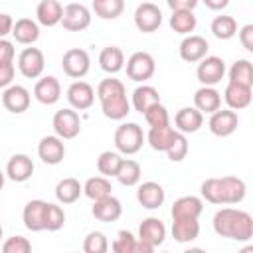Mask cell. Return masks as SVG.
I'll use <instances>...</instances> for the list:
<instances>
[{
	"label": "cell",
	"instance_id": "48",
	"mask_svg": "<svg viewBox=\"0 0 253 253\" xmlns=\"http://www.w3.org/2000/svg\"><path fill=\"white\" fill-rule=\"evenodd\" d=\"M14 73H16L14 61H10V63H0V89H6L8 85H12Z\"/></svg>",
	"mask_w": 253,
	"mask_h": 253
},
{
	"label": "cell",
	"instance_id": "11",
	"mask_svg": "<svg viewBox=\"0 0 253 253\" xmlns=\"http://www.w3.org/2000/svg\"><path fill=\"white\" fill-rule=\"evenodd\" d=\"M208 126L211 130V134L215 136H229L237 130L239 126V117L235 111L231 109H217L210 115V121H208Z\"/></svg>",
	"mask_w": 253,
	"mask_h": 253
},
{
	"label": "cell",
	"instance_id": "41",
	"mask_svg": "<svg viewBox=\"0 0 253 253\" xmlns=\"http://www.w3.org/2000/svg\"><path fill=\"white\" fill-rule=\"evenodd\" d=\"M202 198L210 204L223 206V188H221V178H208L202 182Z\"/></svg>",
	"mask_w": 253,
	"mask_h": 253
},
{
	"label": "cell",
	"instance_id": "18",
	"mask_svg": "<svg viewBox=\"0 0 253 253\" xmlns=\"http://www.w3.org/2000/svg\"><path fill=\"white\" fill-rule=\"evenodd\" d=\"M34 97L42 105H55L61 97V85H59L57 77H53V75L40 77L34 85Z\"/></svg>",
	"mask_w": 253,
	"mask_h": 253
},
{
	"label": "cell",
	"instance_id": "5",
	"mask_svg": "<svg viewBox=\"0 0 253 253\" xmlns=\"http://www.w3.org/2000/svg\"><path fill=\"white\" fill-rule=\"evenodd\" d=\"M51 126H53V132L61 140H71L81 132V119H79L77 111L71 109V107L69 109H59L53 115Z\"/></svg>",
	"mask_w": 253,
	"mask_h": 253
},
{
	"label": "cell",
	"instance_id": "23",
	"mask_svg": "<svg viewBox=\"0 0 253 253\" xmlns=\"http://www.w3.org/2000/svg\"><path fill=\"white\" fill-rule=\"evenodd\" d=\"M34 174V162L28 154H14L6 164V176L12 182H26Z\"/></svg>",
	"mask_w": 253,
	"mask_h": 253
},
{
	"label": "cell",
	"instance_id": "49",
	"mask_svg": "<svg viewBox=\"0 0 253 253\" xmlns=\"http://www.w3.org/2000/svg\"><path fill=\"white\" fill-rule=\"evenodd\" d=\"M239 34V42L247 51H253V24H245L243 28L237 30Z\"/></svg>",
	"mask_w": 253,
	"mask_h": 253
},
{
	"label": "cell",
	"instance_id": "45",
	"mask_svg": "<svg viewBox=\"0 0 253 253\" xmlns=\"http://www.w3.org/2000/svg\"><path fill=\"white\" fill-rule=\"evenodd\" d=\"M188 154V138L184 132H176L174 136V142L168 146L166 150V156L172 160V162H182Z\"/></svg>",
	"mask_w": 253,
	"mask_h": 253
},
{
	"label": "cell",
	"instance_id": "4",
	"mask_svg": "<svg viewBox=\"0 0 253 253\" xmlns=\"http://www.w3.org/2000/svg\"><path fill=\"white\" fill-rule=\"evenodd\" d=\"M154 71H156V61L148 51H134L126 59V77L136 83L148 81L154 75Z\"/></svg>",
	"mask_w": 253,
	"mask_h": 253
},
{
	"label": "cell",
	"instance_id": "24",
	"mask_svg": "<svg viewBox=\"0 0 253 253\" xmlns=\"http://www.w3.org/2000/svg\"><path fill=\"white\" fill-rule=\"evenodd\" d=\"M194 107L200 113H208L211 115L213 111H217L221 107V93L215 87L210 85H202L196 93H194Z\"/></svg>",
	"mask_w": 253,
	"mask_h": 253
},
{
	"label": "cell",
	"instance_id": "12",
	"mask_svg": "<svg viewBox=\"0 0 253 253\" xmlns=\"http://www.w3.org/2000/svg\"><path fill=\"white\" fill-rule=\"evenodd\" d=\"M65 97H67L71 109H75V111H87V109H91L93 103H95V89H93L87 81L77 79V81H73V83L67 87Z\"/></svg>",
	"mask_w": 253,
	"mask_h": 253
},
{
	"label": "cell",
	"instance_id": "54",
	"mask_svg": "<svg viewBox=\"0 0 253 253\" xmlns=\"http://www.w3.org/2000/svg\"><path fill=\"white\" fill-rule=\"evenodd\" d=\"M4 180H6V174H4L2 170H0V190L4 188Z\"/></svg>",
	"mask_w": 253,
	"mask_h": 253
},
{
	"label": "cell",
	"instance_id": "8",
	"mask_svg": "<svg viewBox=\"0 0 253 253\" xmlns=\"http://www.w3.org/2000/svg\"><path fill=\"white\" fill-rule=\"evenodd\" d=\"M196 75H198V81L202 85H217L223 75H225V61L217 55H206L204 59L198 61V69H196Z\"/></svg>",
	"mask_w": 253,
	"mask_h": 253
},
{
	"label": "cell",
	"instance_id": "25",
	"mask_svg": "<svg viewBox=\"0 0 253 253\" xmlns=\"http://www.w3.org/2000/svg\"><path fill=\"white\" fill-rule=\"evenodd\" d=\"M45 206H47V202H43V200H32V202H28L24 206L22 219H24L26 229H30V231H43Z\"/></svg>",
	"mask_w": 253,
	"mask_h": 253
},
{
	"label": "cell",
	"instance_id": "43",
	"mask_svg": "<svg viewBox=\"0 0 253 253\" xmlns=\"http://www.w3.org/2000/svg\"><path fill=\"white\" fill-rule=\"evenodd\" d=\"M142 115H144V119H146L148 126H162V125H170L168 109H166L162 103H154V105H150Z\"/></svg>",
	"mask_w": 253,
	"mask_h": 253
},
{
	"label": "cell",
	"instance_id": "28",
	"mask_svg": "<svg viewBox=\"0 0 253 253\" xmlns=\"http://www.w3.org/2000/svg\"><path fill=\"white\" fill-rule=\"evenodd\" d=\"M99 65H101V69H103L105 73H109V75L119 73V71L125 67V53H123V49L117 47V45H107V47H103L101 53H99Z\"/></svg>",
	"mask_w": 253,
	"mask_h": 253
},
{
	"label": "cell",
	"instance_id": "17",
	"mask_svg": "<svg viewBox=\"0 0 253 253\" xmlns=\"http://www.w3.org/2000/svg\"><path fill=\"white\" fill-rule=\"evenodd\" d=\"M91 213L97 221H103V223H111V221H117L121 215H123V206L121 202L109 194L101 200H95L93 202V208H91Z\"/></svg>",
	"mask_w": 253,
	"mask_h": 253
},
{
	"label": "cell",
	"instance_id": "40",
	"mask_svg": "<svg viewBox=\"0 0 253 253\" xmlns=\"http://www.w3.org/2000/svg\"><path fill=\"white\" fill-rule=\"evenodd\" d=\"M121 160H123L121 152H113V150L101 152L99 158H97V170H99V174L101 176H107V178L115 176L117 170H119V166H121Z\"/></svg>",
	"mask_w": 253,
	"mask_h": 253
},
{
	"label": "cell",
	"instance_id": "38",
	"mask_svg": "<svg viewBox=\"0 0 253 253\" xmlns=\"http://www.w3.org/2000/svg\"><path fill=\"white\" fill-rule=\"evenodd\" d=\"M125 0H93V12L101 20H115L123 14Z\"/></svg>",
	"mask_w": 253,
	"mask_h": 253
},
{
	"label": "cell",
	"instance_id": "37",
	"mask_svg": "<svg viewBox=\"0 0 253 253\" xmlns=\"http://www.w3.org/2000/svg\"><path fill=\"white\" fill-rule=\"evenodd\" d=\"M113 190L111 182L107 180V176H91L85 184H83V194L89 198V200H101L105 196H109Z\"/></svg>",
	"mask_w": 253,
	"mask_h": 253
},
{
	"label": "cell",
	"instance_id": "55",
	"mask_svg": "<svg viewBox=\"0 0 253 253\" xmlns=\"http://www.w3.org/2000/svg\"><path fill=\"white\" fill-rule=\"evenodd\" d=\"M2 235H4V229H2V223H0V239H2Z\"/></svg>",
	"mask_w": 253,
	"mask_h": 253
},
{
	"label": "cell",
	"instance_id": "50",
	"mask_svg": "<svg viewBox=\"0 0 253 253\" xmlns=\"http://www.w3.org/2000/svg\"><path fill=\"white\" fill-rule=\"evenodd\" d=\"M14 55H16L14 43H12L10 40H6V38H0V63H10V61H14Z\"/></svg>",
	"mask_w": 253,
	"mask_h": 253
},
{
	"label": "cell",
	"instance_id": "2",
	"mask_svg": "<svg viewBox=\"0 0 253 253\" xmlns=\"http://www.w3.org/2000/svg\"><path fill=\"white\" fill-rule=\"evenodd\" d=\"M97 99L101 101V111L111 121H123L130 113V103L126 99V89L121 79L107 77L97 85Z\"/></svg>",
	"mask_w": 253,
	"mask_h": 253
},
{
	"label": "cell",
	"instance_id": "27",
	"mask_svg": "<svg viewBox=\"0 0 253 253\" xmlns=\"http://www.w3.org/2000/svg\"><path fill=\"white\" fill-rule=\"evenodd\" d=\"M12 36H14V40L18 43L32 45L40 38V24L36 20H32V18H20L12 26Z\"/></svg>",
	"mask_w": 253,
	"mask_h": 253
},
{
	"label": "cell",
	"instance_id": "44",
	"mask_svg": "<svg viewBox=\"0 0 253 253\" xmlns=\"http://www.w3.org/2000/svg\"><path fill=\"white\" fill-rule=\"evenodd\" d=\"M107 249H109V241H107V235L103 231L87 233V237L83 241V251L85 253H107Z\"/></svg>",
	"mask_w": 253,
	"mask_h": 253
},
{
	"label": "cell",
	"instance_id": "15",
	"mask_svg": "<svg viewBox=\"0 0 253 253\" xmlns=\"http://www.w3.org/2000/svg\"><path fill=\"white\" fill-rule=\"evenodd\" d=\"M38 156L42 158L43 164H49V166H55L63 160L65 156V144L63 140L57 136V134H49V136H43L38 144Z\"/></svg>",
	"mask_w": 253,
	"mask_h": 253
},
{
	"label": "cell",
	"instance_id": "29",
	"mask_svg": "<svg viewBox=\"0 0 253 253\" xmlns=\"http://www.w3.org/2000/svg\"><path fill=\"white\" fill-rule=\"evenodd\" d=\"M176 128H172L170 125H162V126H150L148 134H146V140L148 144L158 150V152H166L168 146L174 142V136H176Z\"/></svg>",
	"mask_w": 253,
	"mask_h": 253
},
{
	"label": "cell",
	"instance_id": "31",
	"mask_svg": "<svg viewBox=\"0 0 253 253\" xmlns=\"http://www.w3.org/2000/svg\"><path fill=\"white\" fill-rule=\"evenodd\" d=\"M200 235V223L196 217L172 219V237L178 243H190Z\"/></svg>",
	"mask_w": 253,
	"mask_h": 253
},
{
	"label": "cell",
	"instance_id": "10",
	"mask_svg": "<svg viewBox=\"0 0 253 253\" xmlns=\"http://www.w3.org/2000/svg\"><path fill=\"white\" fill-rule=\"evenodd\" d=\"M132 18H134V26L142 34H152L162 24V10L154 2H142L136 6Z\"/></svg>",
	"mask_w": 253,
	"mask_h": 253
},
{
	"label": "cell",
	"instance_id": "46",
	"mask_svg": "<svg viewBox=\"0 0 253 253\" xmlns=\"http://www.w3.org/2000/svg\"><path fill=\"white\" fill-rule=\"evenodd\" d=\"M134 245H136V237L126 231V229H121L111 245V249L115 253H134Z\"/></svg>",
	"mask_w": 253,
	"mask_h": 253
},
{
	"label": "cell",
	"instance_id": "19",
	"mask_svg": "<svg viewBox=\"0 0 253 253\" xmlns=\"http://www.w3.org/2000/svg\"><path fill=\"white\" fill-rule=\"evenodd\" d=\"M136 200H138V204L144 210H158L164 204V200H166V192H164V188L158 182L148 180V182H142L138 186Z\"/></svg>",
	"mask_w": 253,
	"mask_h": 253
},
{
	"label": "cell",
	"instance_id": "30",
	"mask_svg": "<svg viewBox=\"0 0 253 253\" xmlns=\"http://www.w3.org/2000/svg\"><path fill=\"white\" fill-rule=\"evenodd\" d=\"M81 194H83V184L77 178H63L55 186V200L63 206L77 202Z\"/></svg>",
	"mask_w": 253,
	"mask_h": 253
},
{
	"label": "cell",
	"instance_id": "35",
	"mask_svg": "<svg viewBox=\"0 0 253 253\" xmlns=\"http://www.w3.org/2000/svg\"><path fill=\"white\" fill-rule=\"evenodd\" d=\"M140 174H142V168H140V164L136 160L123 158L121 160V166H119V170L115 174V178L123 186H136L140 182Z\"/></svg>",
	"mask_w": 253,
	"mask_h": 253
},
{
	"label": "cell",
	"instance_id": "20",
	"mask_svg": "<svg viewBox=\"0 0 253 253\" xmlns=\"http://www.w3.org/2000/svg\"><path fill=\"white\" fill-rule=\"evenodd\" d=\"M136 239H140V241H144V243H148L150 247L156 249L166 239V225L158 217H146L138 225V237Z\"/></svg>",
	"mask_w": 253,
	"mask_h": 253
},
{
	"label": "cell",
	"instance_id": "39",
	"mask_svg": "<svg viewBox=\"0 0 253 253\" xmlns=\"http://www.w3.org/2000/svg\"><path fill=\"white\" fill-rule=\"evenodd\" d=\"M229 81L253 87V65L249 59H237L229 67Z\"/></svg>",
	"mask_w": 253,
	"mask_h": 253
},
{
	"label": "cell",
	"instance_id": "42",
	"mask_svg": "<svg viewBox=\"0 0 253 253\" xmlns=\"http://www.w3.org/2000/svg\"><path fill=\"white\" fill-rule=\"evenodd\" d=\"M65 223V211L61 206L57 204H49L45 206V215H43V229L45 231H57L61 229Z\"/></svg>",
	"mask_w": 253,
	"mask_h": 253
},
{
	"label": "cell",
	"instance_id": "7",
	"mask_svg": "<svg viewBox=\"0 0 253 253\" xmlns=\"http://www.w3.org/2000/svg\"><path fill=\"white\" fill-rule=\"evenodd\" d=\"M18 69L26 79H38L42 77L45 69V57L40 47H26L18 55Z\"/></svg>",
	"mask_w": 253,
	"mask_h": 253
},
{
	"label": "cell",
	"instance_id": "53",
	"mask_svg": "<svg viewBox=\"0 0 253 253\" xmlns=\"http://www.w3.org/2000/svg\"><path fill=\"white\" fill-rule=\"evenodd\" d=\"M210 10H223V8H227V4H229V0H202Z\"/></svg>",
	"mask_w": 253,
	"mask_h": 253
},
{
	"label": "cell",
	"instance_id": "21",
	"mask_svg": "<svg viewBox=\"0 0 253 253\" xmlns=\"http://www.w3.org/2000/svg\"><path fill=\"white\" fill-rule=\"evenodd\" d=\"M174 125L178 132H184V134L198 132L204 125V113H200L196 107H182L174 115Z\"/></svg>",
	"mask_w": 253,
	"mask_h": 253
},
{
	"label": "cell",
	"instance_id": "22",
	"mask_svg": "<svg viewBox=\"0 0 253 253\" xmlns=\"http://www.w3.org/2000/svg\"><path fill=\"white\" fill-rule=\"evenodd\" d=\"M204 211V202L198 196H182L172 204L170 215L172 219H186V217H200Z\"/></svg>",
	"mask_w": 253,
	"mask_h": 253
},
{
	"label": "cell",
	"instance_id": "26",
	"mask_svg": "<svg viewBox=\"0 0 253 253\" xmlns=\"http://www.w3.org/2000/svg\"><path fill=\"white\" fill-rule=\"evenodd\" d=\"M61 16H63V6L57 0H40V4L36 8L38 24H42L45 28H53L61 22Z\"/></svg>",
	"mask_w": 253,
	"mask_h": 253
},
{
	"label": "cell",
	"instance_id": "14",
	"mask_svg": "<svg viewBox=\"0 0 253 253\" xmlns=\"http://www.w3.org/2000/svg\"><path fill=\"white\" fill-rule=\"evenodd\" d=\"M208 49H210V43L206 38L202 36H196V34H188L182 42H180V57L188 63H198L200 59H204L208 55Z\"/></svg>",
	"mask_w": 253,
	"mask_h": 253
},
{
	"label": "cell",
	"instance_id": "16",
	"mask_svg": "<svg viewBox=\"0 0 253 253\" xmlns=\"http://www.w3.org/2000/svg\"><path fill=\"white\" fill-rule=\"evenodd\" d=\"M251 99H253V87L227 81V87L223 91V101H225L227 109L241 111V109H245V107L251 105Z\"/></svg>",
	"mask_w": 253,
	"mask_h": 253
},
{
	"label": "cell",
	"instance_id": "33",
	"mask_svg": "<svg viewBox=\"0 0 253 253\" xmlns=\"http://www.w3.org/2000/svg\"><path fill=\"white\" fill-rule=\"evenodd\" d=\"M196 26H198V20L194 16V10H172L170 28L176 34L188 36V34H192L196 30Z\"/></svg>",
	"mask_w": 253,
	"mask_h": 253
},
{
	"label": "cell",
	"instance_id": "1",
	"mask_svg": "<svg viewBox=\"0 0 253 253\" xmlns=\"http://www.w3.org/2000/svg\"><path fill=\"white\" fill-rule=\"evenodd\" d=\"M211 225L219 237H227L235 241H249L253 237V217L243 210L221 208L215 211Z\"/></svg>",
	"mask_w": 253,
	"mask_h": 253
},
{
	"label": "cell",
	"instance_id": "9",
	"mask_svg": "<svg viewBox=\"0 0 253 253\" xmlns=\"http://www.w3.org/2000/svg\"><path fill=\"white\" fill-rule=\"evenodd\" d=\"M59 24L67 32H83L91 26V10L85 4H67Z\"/></svg>",
	"mask_w": 253,
	"mask_h": 253
},
{
	"label": "cell",
	"instance_id": "51",
	"mask_svg": "<svg viewBox=\"0 0 253 253\" xmlns=\"http://www.w3.org/2000/svg\"><path fill=\"white\" fill-rule=\"evenodd\" d=\"M200 0H166L170 10H194Z\"/></svg>",
	"mask_w": 253,
	"mask_h": 253
},
{
	"label": "cell",
	"instance_id": "6",
	"mask_svg": "<svg viewBox=\"0 0 253 253\" xmlns=\"http://www.w3.org/2000/svg\"><path fill=\"white\" fill-rule=\"evenodd\" d=\"M89 67H91V57L85 49L81 47H71L63 53L61 57V69L67 77L71 79H81L89 73Z\"/></svg>",
	"mask_w": 253,
	"mask_h": 253
},
{
	"label": "cell",
	"instance_id": "34",
	"mask_svg": "<svg viewBox=\"0 0 253 253\" xmlns=\"http://www.w3.org/2000/svg\"><path fill=\"white\" fill-rule=\"evenodd\" d=\"M154 103H160V95L158 91L152 87V85H138L134 91H132V107L134 111H138L140 115Z\"/></svg>",
	"mask_w": 253,
	"mask_h": 253
},
{
	"label": "cell",
	"instance_id": "32",
	"mask_svg": "<svg viewBox=\"0 0 253 253\" xmlns=\"http://www.w3.org/2000/svg\"><path fill=\"white\" fill-rule=\"evenodd\" d=\"M221 188H223V204H239L245 200L247 186L241 178L237 176H223L221 178Z\"/></svg>",
	"mask_w": 253,
	"mask_h": 253
},
{
	"label": "cell",
	"instance_id": "36",
	"mask_svg": "<svg viewBox=\"0 0 253 253\" xmlns=\"http://www.w3.org/2000/svg\"><path fill=\"white\" fill-rule=\"evenodd\" d=\"M211 34L217 38V40H231L235 34H237V22L233 16H227V14H221V16H215L211 20V26H210Z\"/></svg>",
	"mask_w": 253,
	"mask_h": 253
},
{
	"label": "cell",
	"instance_id": "13",
	"mask_svg": "<svg viewBox=\"0 0 253 253\" xmlns=\"http://www.w3.org/2000/svg\"><path fill=\"white\" fill-rule=\"evenodd\" d=\"M30 103H32V95L24 85H8L2 93L4 109L14 115H22L24 111H28Z\"/></svg>",
	"mask_w": 253,
	"mask_h": 253
},
{
	"label": "cell",
	"instance_id": "3",
	"mask_svg": "<svg viewBox=\"0 0 253 253\" xmlns=\"http://www.w3.org/2000/svg\"><path fill=\"white\" fill-rule=\"evenodd\" d=\"M144 144V132L136 123H123L115 130V146L121 154H136Z\"/></svg>",
	"mask_w": 253,
	"mask_h": 253
},
{
	"label": "cell",
	"instance_id": "47",
	"mask_svg": "<svg viewBox=\"0 0 253 253\" xmlns=\"http://www.w3.org/2000/svg\"><path fill=\"white\" fill-rule=\"evenodd\" d=\"M2 251L4 253H28L32 251V243L22 235H14L2 243Z\"/></svg>",
	"mask_w": 253,
	"mask_h": 253
},
{
	"label": "cell",
	"instance_id": "52",
	"mask_svg": "<svg viewBox=\"0 0 253 253\" xmlns=\"http://www.w3.org/2000/svg\"><path fill=\"white\" fill-rule=\"evenodd\" d=\"M12 26L14 20L10 14H0V38H6L8 34H12Z\"/></svg>",
	"mask_w": 253,
	"mask_h": 253
}]
</instances>
